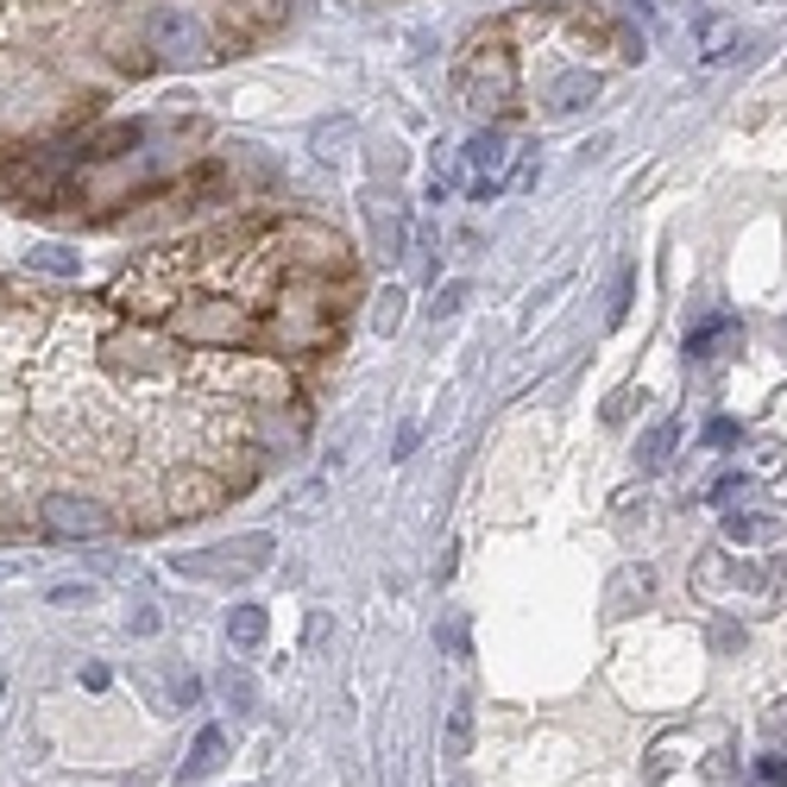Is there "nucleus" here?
<instances>
[{
    "instance_id": "nucleus-1",
    "label": "nucleus",
    "mask_w": 787,
    "mask_h": 787,
    "mask_svg": "<svg viewBox=\"0 0 787 787\" xmlns=\"http://www.w3.org/2000/svg\"><path fill=\"white\" fill-rule=\"evenodd\" d=\"M354 246L290 208L164 233L82 290L0 271V548L196 523L315 423Z\"/></svg>"
},
{
    "instance_id": "nucleus-2",
    "label": "nucleus",
    "mask_w": 787,
    "mask_h": 787,
    "mask_svg": "<svg viewBox=\"0 0 787 787\" xmlns=\"http://www.w3.org/2000/svg\"><path fill=\"white\" fill-rule=\"evenodd\" d=\"M297 0H0V171L77 146L152 77L265 51Z\"/></svg>"
},
{
    "instance_id": "nucleus-3",
    "label": "nucleus",
    "mask_w": 787,
    "mask_h": 787,
    "mask_svg": "<svg viewBox=\"0 0 787 787\" xmlns=\"http://www.w3.org/2000/svg\"><path fill=\"white\" fill-rule=\"evenodd\" d=\"M510 139H505V127H485L466 152H460V171H466V189H473V202H491L498 189L510 183Z\"/></svg>"
},
{
    "instance_id": "nucleus-4",
    "label": "nucleus",
    "mask_w": 787,
    "mask_h": 787,
    "mask_svg": "<svg viewBox=\"0 0 787 787\" xmlns=\"http://www.w3.org/2000/svg\"><path fill=\"white\" fill-rule=\"evenodd\" d=\"M215 560L202 555H177L171 567L177 574H189V580H221V574H258L265 567V555H271V535H246V542H228V548H208Z\"/></svg>"
},
{
    "instance_id": "nucleus-5",
    "label": "nucleus",
    "mask_w": 787,
    "mask_h": 787,
    "mask_svg": "<svg viewBox=\"0 0 787 787\" xmlns=\"http://www.w3.org/2000/svg\"><path fill=\"white\" fill-rule=\"evenodd\" d=\"M26 265L38 271V278H57V283H77L82 278V253H70V246H57V240H45V246H32Z\"/></svg>"
},
{
    "instance_id": "nucleus-6",
    "label": "nucleus",
    "mask_w": 787,
    "mask_h": 787,
    "mask_svg": "<svg viewBox=\"0 0 787 787\" xmlns=\"http://www.w3.org/2000/svg\"><path fill=\"white\" fill-rule=\"evenodd\" d=\"M221 756H228V737L202 731V737H196V750H189V762L177 768V782H202L208 768H221Z\"/></svg>"
},
{
    "instance_id": "nucleus-7",
    "label": "nucleus",
    "mask_w": 787,
    "mask_h": 787,
    "mask_svg": "<svg viewBox=\"0 0 787 787\" xmlns=\"http://www.w3.org/2000/svg\"><path fill=\"white\" fill-rule=\"evenodd\" d=\"M725 340H743V328H737L731 315H711V322H699V328L686 334V354L711 359V347H725Z\"/></svg>"
},
{
    "instance_id": "nucleus-8",
    "label": "nucleus",
    "mask_w": 787,
    "mask_h": 787,
    "mask_svg": "<svg viewBox=\"0 0 787 787\" xmlns=\"http://www.w3.org/2000/svg\"><path fill=\"white\" fill-rule=\"evenodd\" d=\"M674 441H681V423H656V429L643 435V448H636V454H643V473H661L668 454H674Z\"/></svg>"
},
{
    "instance_id": "nucleus-9",
    "label": "nucleus",
    "mask_w": 787,
    "mask_h": 787,
    "mask_svg": "<svg viewBox=\"0 0 787 787\" xmlns=\"http://www.w3.org/2000/svg\"><path fill=\"white\" fill-rule=\"evenodd\" d=\"M228 643H233V649H258V643H265V611H258V605H233Z\"/></svg>"
},
{
    "instance_id": "nucleus-10",
    "label": "nucleus",
    "mask_w": 787,
    "mask_h": 787,
    "mask_svg": "<svg viewBox=\"0 0 787 787\" xmlns=\"http://www.w3.org/2000/svg\"><path fill=\"white\" fill-rule=\"evenodd\" d=\"M731 45H737V26H731V20H706V26H699V57H706V63L731 57Z\"/></svg>"
},
{
    "instance_id": "nucleus-11",
    "label": "nucleus",
    "mask_w": 787,
    "mask_h": 787,
    "mask_svg": "<svg viewBox=\"0 0 787 787\" xmlns=\"http://www.w3.org/2000/svg\"><path fill=\"white\" fill-rule=\"evenodd\" d=\"M473 750V706L460 699L454 711H448V756H466Z\"/></svg>"
},
{
    "instance_id": "nucleus-12",
    "label": "nucleus",
    "mask_w": 787,
    "mask_h": 787,
    "mask_svg": "<svg viewBox=\"0 0 787 787\" xmlns=\"http://www.w3.org/2000/svg\"><path fill=\"white\" fill-rule=\"evenodd\" d=\"M775 530V523H768V517H725V535H731V542H762V535Z\"/></svg>"
},
{
    "instance_id": "nucleus-13",
    "label": "nucleus",
    "mask_w": 787,
    "mask_h": 787,
    "mask_svg": "<svg viewBox=\"0 0 787 787\" xmlns=\"http://www.w3.org/2000/svg\"><path fill=\"white\" fill-rule=\"evenodd\" d=\"M466 297H473V290H466V283H448V290H441V297H435V315H441V322H448V315H460V309H466Z\"/></svg>"
},
{
    "instance_id": "nucleus-14",
    "label": "nucleus",
    "mask_w": 787,
    "mask_h": 787,
    "mask_svg": "<svg viewBox=\"0 0 787 787\" xmlns=\"http://www.w3.org/2000/svg\"><path fill=\"white\" fill-rule=\"evenodd\" d=\"M404 322V290H384V303H379V334H391Z\"/></svg>"
},
{
    "instance_id": "nucleus-15",
    "label": "nucleus",
    "mask_w": 787,
    "mask_h": 787,
    "mask_svg": "<svg viewBox=\"0 0 787 787\" xmlns=\"http://www.w3.org/2000/svg\"><path fill=\"white\" fill-rule=\"evenodd\" d=\"M756 775H762L768 787H787V756H762V762H756Z\"/></svg>"
},
{
    "instance_id": "nucleus-16",
    "label": "nucleus",
    "mask_w": 787,
    "mask_h": 787,
    "mask_svg": "<svg viewBox=\"0 0 787 787\" xmlns=\"http://www.w3.org/2000/svg\"><path fill=\"white\" fill-rule=\"evenodd\" d=\"M737 435H743V429H737L731 416H718V423H706V441H711V448H725V441H737Z\"/></svg>"
},
{
    "instance_id": "nucleus-17",
    "label": "nucleus",
    "mask_w": 787,
    "mask_h": 787,
    "mask_svg": "<svg viewBox=\"0 0 787 787\" xmlns=\"http://www.w3.org/2000/svg\"><path fill=\"white\" fill-rule=\"evenodd\" d=\"M51 605H89V586H57Z\"/></svg>"
},
{
    "instance_id": "nucleus-18",
    "label": "nucleus",
    "mask_w": 787,
    "mask_h": 787,
    "mask_svg": "<svg viewBox=\"0 0 787 787\" xmlns=\"http://www.w3.org/2000/svg\"><path fill=\"white\" fill-rule=\"evenodd\" d=\"M454 787H466V782H454Z\"/></svg>"
}]
</instances>
